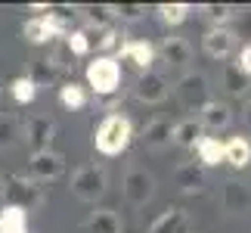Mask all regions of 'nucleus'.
<instances>
[{
    "label": "nucleus",
    "mask_w": 251,
    "mask_h": 233,
    "mask_svg": "<svg viewBox=\"0 0 251 233\" xmlns=\"http://www.w3.org/2000/svg\"><path fill=\"white\" fill-rule=\"evenodd\" d=\"M236 69L251 78V44H245L242 50H239V62H236Z\"/></svg>",
    "instance_id": "c9c22d12"
},
{
    "label": "nucleus",
    "mask_w": 251,
    "mask_h": 233,
    "mask_svg": "<svg viewBox=\"0 0 251 233\" xmlns=\"http://www.w3.org/2000/svg\"><path fill=\"white\" fill-rule=\"evenodd\" d=\"M171 134H174L171 121L155 118V121H149L146 128H143V143H146L149 149H165V146H171Z\"/></svg>",
    "instance_id": "6ab92c4d"
},
{
    "label": "nucleus",
    "mask_w": 251,
    "mask_h": 233,
    "mask_svg": "<svg viewBox=\"0 0 251 233\" xmlns=\"http://www.w3.org/2000/svg\"><path fill=\"white\" fill-rule=\"evenodd\" d=\"M87 34H90V47H96V50H112V47H118V31H115L112 25L87 28Z\"/></svg>",
    "instance_id": "c85d7f7f"
},
{
    "label": "nucleus",
    "mask_w": 251,
    "mask_h": 233,
    "mask_svg": "<svg viewBox=\"0 0 251 233\" xmlns=\"http://www.w3.org/2000/svg\"><path fill=\"white\" fill-rule=\"evenodd\" d=\"M177 100H180V106L183 109H189V112H199L201 106L208 103V78L205 75H183L180 81H177Z\"/></svg>",
    "instance_id": "423d86ee"
},
{
    "label": "nucleus",
    "mask_w": 251,
    "mask_h": 233,
    "mask_svg": "<svg viewBox=\"0 0 251 233\" xmlns=\"http://www.w3.org/2000/svg\"><path fill=\"white\" fill-rule=\"evenodd\" d=\"M224 87L233 96H242L245 90H248V75H242L236 69V62H226L224 65Z\"/></svg>",
    "instance_id": "a878e982"
},
{
    "label": "nucleus",
    "mask_w": 251,
    "mask_h": 233,
    "mask_svg": "<svg viewBox=\"0 0 251 233\" xmlns=\"http://www.w3.org/2000/svg\"><path fill=\"white\" fill-rule=\"evenodd\" d=\"M28 168H31L34 180L44 183V180H56L62 174V155L53 152V149H44V152H31V159H28Z\"/></svg>",
    "instance_id": "1a4fd4ad"
},
{
    "label": "nucleus",
    "mask_w": 251,
    "mask_h": 233,
    "mask_svg": "<svg viewBox=\"0 0 251 233\" xmlns=\"http://www.w3.org/2000/svg\"><path fill=\"white\" fill-rule=\"evenodd\" d=\"M168 93H171V84H168V78L158 75V72H143L137 78V84H133V96H137L140 103H146V106L165 103Z\"/></svg>",
    "instance_id": "0eeeda50"
},
{
    "label": "nucleus",
    "mask_w": 251,
    "mask_h": 233,
    "mask_svg": "<svg viewBox=\"0 0 251 233\" xmlns=\"http://www.w3.org/2000/svg\"><path fill=\"white\" fill-rule=\"evenodd\" d=\"M201 47H205V53L211 56V59H226V56L236 50L233 28H229V25H224V28H208V34L201 37Z\"/></svg>",
    "instance_id": "9d476101"
},
{
    "label": "nucleus",
    "mask_w": 251,
    "mask_h": 233,
    "mask_svg": "<svg viewBox=\"0 0 251 233\" xmlns=\"http://www.w3.org/2000/svg\"><path fill=\"white\" fill-rule=\"evenodd\" d=\"M65 41H69V50L75 56H87V53H90V34H87V28H75V31H69Z\"/></svg>",
    "instance_id": "2f4dec72"
},
{
    "label": "nucleus",
    "mask_w": 251,
    "mask_h": 233,
    "mask_svg": "<svg viewBox=\"0 0 251 233\" xmlns=\"http://www.w3.org/2000/svg\"><path fill=\"white\" fill-rule=\"evenodd\" d=\"M121 230L124 224H121L118 211H112V208H96L84 224V233H121Z\"/></svg>",
    "instance_id": "a211bd4d"
},
{
    "label": "nucleus",
    "mask_w": 251,
    "mask_h": 233,
    "mask_svg": "<svg viewBox=\"0 0 251 233\" xmlns=\"http://www.w3.org/2000/svg\"><path fill=\"white\" fill-rule=\"evenodd\" d=\"M112 9H115V19H124V22H137V19L146 16V6H137V3H118Z\"/></svg>",
    "instance_id": "72a5a7b5"
},
{
    "label": "nucleus",
    "mask_w": 251,
    "mask_h": 233,
    "mask_svg": "<svg viewBox=\"0 0 251 233\" xmlns=\"http://www.w3.org/2000/svg\"><path fill=\"white\" fill-rule=\"evenodd\" d=\"M133 140V124L124 115H105L102 124L93 131V146L102 155H118L130 146Z\"/></svg>",
    "instance_id": "f257e3e1"
},
{
    "label": "nucleus",
    "mask_w": 251,
    "mask_h": 233,
    "mask_svg": "<svg viewBox=\"0 0 251 233\" xmlns=\"http://www.w3.org/2000/svg\"><path fill=\"white\" fill-rule=\"evenodd\" d=\"M121 56L127 62H133L140 72H149L152 62H155V47L149 41H124L121 44Z\"/></svg>",
    "instance_id": "ddd939ff"
},
{
    "label": "nucleus",
    "mask_w": 251,
    "mask_h": 233,
    "mask_svg": "<svg viewBox=\"0 0 251 233\" xmlns=\"http://www.w3.org/2000/svg\"><path fill=\"white\" fill-rule=\"evenodd\" d=\"M53 134H56V124H53V118H47V115H31V118L22 124V137H25L28 146H31V152L50 149Z\"/></svg>",
    "instance_id": "6e6552de"
},
{
    "label": "nucleus",
    "mask_w": 251,
    "mask_h": 233,
    "mask_svg": "<svg viewBox=\"0 0 251 233\" xmlns=\"http://www.w3.org/2000/svg\"><path fill=\"white\" fill-rule=\"evenodd\" d=\"M19 137H22V128H19V121L9 118V115H3V118H0V149H9Z\"/></svg>",
    "instance_id": "7c9ffc66"
},
{
    "label": "nucleus",
    "mask_w": 251,
    "mask_h": 233,
    "mask_svg": "<svg viewBox=\"0 0 251 233\" xmlns=\"http://www.w3.org/2000/svg\"><path fill=\"white\" fill-rule=\"evenodd\" d=\"M25 78L34 87H53L59 81V62H56V56H50V59H34Z\"/></svg>",
    "instance_id": "f3484780"
},
{
    "label": "nucleus",
    "mask_w": 251,
    "mask_h": 233,
    "mask_svg": "<svg viewBox=\"0 0 251 233\" xmlns=\"http://www.w3.org/2000/svg\"><path fill=\"white\" fill-rule=\"evenodd\" d=\"M201 16L211 22V28H224L236 16V6L233 3H205L201 6Z\"/></svg>",
    "instance_id": "b1692460"
},
{
    "label": "nucleus",
    "mask_w": 251,
    "mask_h": 233,
    "mask_svg": "<svg viewBox=\"0 0 251 233\" xmlns=\"http://www.w3.org/2000/svg\"><path fill=\"white\" fill-rule=\"evenodd\" d=\"M22 34H25L31 44H47V41H53V31H50V25H47L44 16L28 19V22L22 25Z\"/></svg>",
    "instance_id": "393cba45"
},
{
    "label": "nucleus",
    "mask_w": 251,
    "mask_h": 233,
    "mask_svg": "<svg viewBox=\"0 0 251 233\" xmlns=\"http://www.w3.org/2000/svg\"><path fill=\"white\" fill-rule=\"evenodd\" d=\"M220 202H224V211H229V215L251 211V196H248V190L242 187V183H236V180H226V183H224Z\"/></svg>",
    "instance_id": "4468645a"
},
{
    "label": "nucleus",
    "mask_w": 251,
    "mask_h": 233,
    "mask_svg": "<svg viewBox=\"0 0 251 233\" xmlns=\"http://www.w3.org/2000/svg\"><path fill=\"white\" fill-rule=\"evenodd\" d=\"M158 53H161V59H165L168 65H186V62L192 59L189 41H186V37H177V34L165 37V41H161V47H158Z\"/></svg>",
    "instance_id": "2eb2a0df"
},
{
    "label": "nucleus",
    "mask_w": 251,
    "mask_h": 233,
    "mask_svg": "<svg viewBox=\"0 0 251 233\" xmlns=\"http://www.w3.org/2000/svg\"><path fill=\"white\" fill-rule=\"evenodd\" d=\"M224 162H229L236 171L248 168V165H251V143H248L245 137H233V140L224 146Z\"/></svg>",
    "instance_id": "aec40b11"
},
{
    "label": "nucleus",
    "mask_w": 251,
    "mask_h": 233,
    "mask_svg": "<svg viewBox=\"0 0 251 233\" xmlns=\"http://www.w3.org/2000/svg\"><path fill=\"white\" fill-rule=\"evenodd\" d=\"M189 230V215L186 208H168L152 221L149 233H186Z\"/></svg>",
    "instance_id": "dca6fc26"
},
{
    "label": "nucleus",
    "mask_w": 251,
    "mask_h": 233,
    "mask_svg": "<svg viewBox=\"0 0 251 233\" xmlns=\"http://www.w3.org/2000/svg\"><path fill=\"white\" fill-rule=\"evenodd\" d=\"M72 193L81 202H96L105 193V171L100 165H84L72 177Z\"/></svg>",
    "instance_id": "39448f33"
},
{
    "label": "nucleus",
    "mask_w": 251,
    "mask_h": 233,
    "mask_svg": "<svg viewBox=\"0 0 251 233\" xmlns=\"http://www.w3.org/2000/svg\"><path fill=\"white\" fill-rule=\"evenodd\" d=\"M81 13L87 16L90 28H105V25H112V19H115V9H112V6H105V3H100V6L87 3V6H81Z\"/></svg>",
    "instance_id": "cd10ccee"
},
{
    "label": "nucleus",
    "mask_w": 251,
    "mask_h": 233,
    "mask_svg": "<svg viewBox=\"0 0 251 233\" xmlns=\"http://www.w3.org/2000/svg\"><path fill=\"white\" fill-rule=\"evenodd\" d=\"M0 193H3L6 205L22 208L25 215L44 205V187L34 177H22V174H9L6 180H0Z\"/></svg>",
    "instance_id": "f03ea898"
},
{
    "label": "nucleus",
    "mask_w": 251,
    "mask_h": 233,
    "mask_svg": "<svg viewBox=\"0 0 251 233\" xmlns=\"http://www.w3.org/2000/svg\"><path fill=\"white\" fill-rule=\"evenodd\" d=\"M0 233H28V215L22 208L3 205V211H0Z\"/></svg>",
    "instance_id": "5701e85b"
},
{
    "label": "nucleus",
    "mask_w": 251,
    "mask_h": 233,
    "mask_svg": "<svg viewBox=\"0 0 251 233\" xmlns=\"http://www.w3.org/2000/svg\"><path fill=\"white\" fill-rule=\"evenodd\" d=\"M245 121H248V124H251V100H248V103H245Z\"/></svg>",
    "instance_id": "e433bc0d"
},
{
    "label": "nucleus",
    "mask_w": 251,
    "mask_h": 233,
    "mask_svg": "<svg viewBox=\"0 0 251 233\" xmlns=\"http://www.w3.org/2000/svg\"><path fill=\"white\" fill-rule=\"evenodd\" d=\"M59 103L65 106V109H84V103H87V93H84V87L81 84H62L59 87Z\"/></svg>",
    "instance_id": "bb28decb"
},
{
    "label": "nucleus",
    "mask_w": 251,
    "mask_h": 233,
    "mask_svg": "<svg viewBox=\"0 0 251 233\" xmlns=\"http://www.w3.org/2000/svg\"><path fill=\"white\" fill-rule=\"evenodd\" d=\"M205 137V131H201V124L196 118H183L180 124H174V134H171V143H177V146H196V143Z\"/></svg>",
    "instance_id": "412c9836"
},
{
    "label": "nucleus",
    "mask_w": 251,
    "mask_h": 233,
    "mask_svg": "<svg viewBox=\"0 0 251 233\" xmlns=\"http://www.w3.org/2000/svg\"><path fill=\"white\" fill-rule=\"evenodd\" d=\"M239 16V13H236ZM233 34L245 37V44H251V9H245V16H239V28H233Z\"/></svg>",
    "instance_id": "f704fd0d"
},
{
    "label": "nucleus",
    "mask_w": 251,
    "mask_h": 233,
    "mask_svg": "<svg viewBox=\"0 0 251 233\" xmlns=\"http://www.w3.org/2000/svg\"><path fill=\"white\" fill-rule=\"evenodd\" d=\"M34 96H37V87L28 81V78H16L13 81V100L16 103L28 106V103H34Z\"/></svg>",
    "instance_id": "473e14b6"
},
{
    "label": "nucleus",
    "mask_w": 251,
    "mask_h": 233,
    "mask_svg": "<svg viewBox=\"0 0 251 233\" xmlns=\"http://www.w3.org/2000/svg\"><path fill=\"white\" fill-rule=\"evenodd\" d=\"M192 149L199 152L201 168H217V165L224 162V143H220L217 137H201Z\"/></svg>",
    "instance_id": "4be33fe9"
},
{
    "label": "nucleus",
    "mask_w": 251,
    "mask_h": 233,
    "mask_svg": "<svg viewBox=\"0 0 251 233\" xmlns=\"http://www.w3.org/2000/svg\"><path fill=\"white\" fill-rule=\"evenodd\" d=\"M87 84L96 96H112L121 87V65L112 56H96L87 65Z\"/></svg>",
    "instance_id": "7ed1b4c3"
},
{
    "label": "nucleus",
    "mask_w": 251,
    "mask_h": 233,
    "mask_svg": "<svg viewBox=\"0 0 251 233\" xmlns=\"http://www.w3.org/2000/svg\"><path fill=\"white\" fill-rule=\"evenodd\" d=\"M121 193L133 208H143L152 196H155V180H152V174L146 168H130L124 174V180H121Z\"/></svg>",
    "instance_id": "20e7f679"
},
{
    "label": "nucleus",
    "mask_w": 251,
    "mask_h": 233,
    "mask_svg": "<svg viewBox=\"0 0 251 233\" xmlns=\"http://www.w3.org/2000/svg\"><path fill=\"white\" fill-rule=\"evenodd\" d=\"M199 124H201V131H224V128H229V121H233V112H229V106L226 103H217V100H208L205 106L199 109V118H196Z\"/></svg>",
    "instance_id": "9b49d317"
},
{
    "label": "nucleus",
    "mask_w": 251,
    "mask_h": 233,
    "mask_svg": "<svg viewBox=\"0 0 251 233\" xmlns=\"http://www.w3.org/2000/svg\"><path fill=\"white\" fill-rule=\"evenodd\" d=\"M174 183L180 187V193H201L205 190V168L196 162H183L177 171H174Z\"/></svg>",
    "instance_id": "f8f14e48"
},
{
    "label": "nucleus",
    "mask_w": 251,
    "mask_h": 233,
    "mask_svg": "<svg viewBox=\"0 0 251 233\" xmlns=\"http://www.w3.org/2000/svg\"><path fill=\"white\" fill-rule=\"evenodd\" d=\"M158 16H161V22H165V25H180V22H186L189 6L186 3H161L158 6Z\"/></svg>",
    "instance_id": "c756f323"
}]
</instances>
